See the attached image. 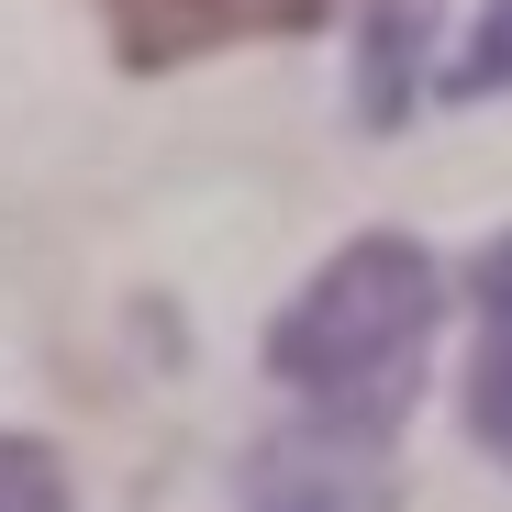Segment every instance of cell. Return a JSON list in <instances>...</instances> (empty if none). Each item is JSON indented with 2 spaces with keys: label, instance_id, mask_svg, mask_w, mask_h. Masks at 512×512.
<instances>
[{
  "label": "cell",
  "instance_id": "1",
  "mask_svg": "<svg viewBox=\"0 0 512 512\" xmlns=\"http://www.w3.org/2000/svg\"><path fill=\"white\" fill-rule=\"evenodd\" d=\"M423 346H435V256L412 234H357L334 268L268 323V368L301 390L312 423L390 446V423L412 412Z\"/></svg>",
  "mask_w": 512,
  "mask_h": 512
},
{
  "label": "cell",
  "instance_id": "2",
  "mask_svg": "<svg viewBox=\"0 0 512 512\" xmlns=\"http://www.w3.org/2000/svg\"><path fill=\"white\" fill-rule=\"evenodd\" d=\"M323 12H334V0H101L123 67H190V56H212V45L312 34Z\"/></svg>",
  "mask_w": 512,
  "mask_h": 512
},
{
  "label": "cell",
  "instance_id": "3",
  "mask_svg": "<svg viewBox=\"0 0 512 512\" xmlns=\"http://www.w3.org/2000/svg\"><path fill=\"white\" fill-rule=\"evenodd\" d=\"M245 512H379V446L334 435V423L279 435L256 457V479H245Z\"/></svg>",
  "mask_w": 512,
  "mask_h": 512
},
{
  "label": "cell",
  "instance_id": "4",
  "mask_svg": "<svg viewBox=\"0 0 512 512\" xmlns=\"http://www.w3.org/2000/svg\"><path fill=\"white\" fill-rule=\"evenodd\" d=\"M468 435L512 468V234L479 256V346H468Z\"/></svg>",
  "mask_w": 512,
  "mask_h": 512
},
{
  "label": "cell",
  "instance_id": "5",
  "mask_svg": "<svg viewBox=\"0 0 512 512\" xmlns=\"http://www.w3.org/2000/svg\"><path fill=\"white\" fill-rule=\"evenodd\" d=\"M0 512H67V468L34 435H0Z\"/></svg>",
  "mask_w": 512,
  "mask_h": 512
},
{
  "label": "cell",
  "instance_id": "6",
  "mask_svg": "<svg viewBox=\"0 0 512 512\" xmlns=\"http://www.w3.org/2000/svg\"><path fill=\"white\" fill-rule=\"evenodd\" d=\"M446 90H512V0H479V34L457 45Z\"/></svg>",
  "mask_w": 512,
  "mask_h": 512
}]
</instances>
